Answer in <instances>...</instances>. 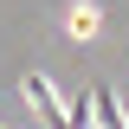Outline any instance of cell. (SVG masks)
<instances>
[{
    "label": "cell",
    "instance_id": "obj_1",
    "mask_svg": "<svg viewBox=\"0 0 129 129\" xmlns=\"http://www.w3.org/2000/svg\"><path fill=\"white\" fill-rule=\"evenodd\" d=\"M90 97H97V116H103V129H129V116H123V103H116V90L103 78H90Z\"/></svg>",
    "mask_w": 129,
    "mask_h": 129
}]
</instances>
